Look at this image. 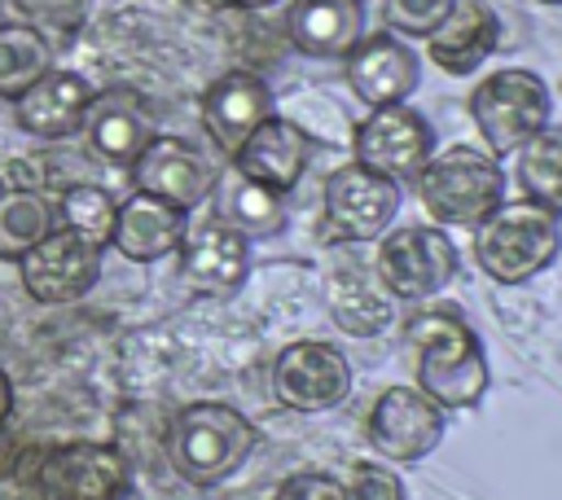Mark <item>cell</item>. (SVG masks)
I'll use <instances>...</instances> for the list:
<instances>
[{"mask_svg": "<svg viewBox=\"0 0 562 500\" xmlns=\"http://www.w3.org/2000/svg\"><path fill=\"white\" fill-rule=\"evenodd\" d=\"M272 500H347V491H342V482L334 474L299 469V474L281 478V487L272 491Z\"/></svg>", "mask_w": 562, "mask_h": 500, "instance_id": "obj_31", "label": "cell"}, {"mask_svg": "<svg viewBox=\"0 0 562 500\" xmlns=\"http://www.w3.org/2000/svg\"><path fill=\"white\" fill-rule=\"evenodd\" d=\"M461 272L457 246L439 224H400L378 237V281L391 298L422 303L448 289Z\"/></svg>", "mask_w": 562, "mask_h": 500, "instance_id": "obj_6", "label": "cell"}, {"mask_svg": "<svg viewBox=\"0 0 562 500\" xmlns=\"http://www.w3.org/2000/svg\"><path fill=\"white\" fill-rule=\"evenodd\" d=\"M285 35L303 57H347L364 39V0H294Z\"/></svg>", "mask_w": 562, "mask_h": 500, "instance_id": "obj_22", "label": "cell"}, {"mask_svg": "<svg viewBox=\"0 0 562 500\" xmlns=\"http://www.w3.org/2000/svg\"><path fill=\"white\" fill-rule=\"evenodd\" d=\"M307 158H312V136L294 123V118H281V114H268L241 145L237 154L228 158L233 171L259 189H272V193H290L303 171H307Z\"/></svg>", "mask_w": 562, "mask_h": 500, "instance_id": "obj_15", "label": "cell"}, {"mask_svg": "<svg viewBox=\"0 0 562 500\" xmlns=\"http://www.w3.org/2000/svg\"><path fill=\"white\" fill-rule=\"evenodd\" d=\"M400 184L360 162L329 171L325 180V219L342 241H378L400 215Z\"/></svg>", "mask_w": 562, "mask_h": 500, "instance_id": "obj_13", "label": "cell"}, {"mask_svg": "<svg viewBox=\"0 0 562 500\" xmlns=\"http://www.w3.org/2000/svg\"><path fill=\"white\" fill-rule=\"evenodd\" d=\"M127 175H132V189L154 193L180 211H198L202 202H211L220 184V171L198 145H189L184 136H162V132H154V140L136 154Z\"/></svg>", "mask_w": 562, "mask_h": 500, "instance_id": "obj_12", "label": "cell"}, {"mask_svg": "<svg viewBox=\"0 0 562 500\" xmlns=\"http://www.w3.org/2000/svg\"><path fill=\"white\" fill-rule=\"evenodd\" d=\"M180 272L198 294H237L250 276V241L241 232H233L228 224L211 219L184 232L180 241Z\"/></svg>", "mask_w": 562, "mask_h": 500, "instance_id": "obj_19", "label": "cell"}, {"mask_svg": "<svg viewBox=\"0 0 562 500\" xmlns=\"http://www.w3.org/2000/svg\"><path fill=\"white\" fill-rule=\"evenodd\" d=\"M184 232H189V211L132 189L114 211V228L105 246L119 250L127 263H158L180 250Z\"/></svg>", "mask_w": 562, "mask_h": 500, "instance_id": "obj_18", "label": "cell"}, {"mask_svg": "<svg viewBox=\"0 0 562 500\" xmlns=\"http://www.w3.org/2000/svg\"><path fill=\"white\" fill-rule=\"evenodd\" d=\"M53 228H57L53 197H44L35 184H0V259L4 263H18Z\"/></svg>", "mask_w": 562, "mask_h": 500, "instance_id": "obj_23", "label": "cell"}, {"mask_svg": "<svg viewBox=\"0 0 562 500\" xmlns=\"http://www.w3.org/2000/svg\"><path fill=\"white\" fill-rule=\"evenodd\" d=\"M53 211H57V228H70V232H79L83 241H92V246L105 250L110 228H114L119 197H114L110 189H101V184H66V189L57 193Z\"/></svg>", "mask_w": 562, "mask_h": 500, "instance_id": "obj_27", "label": "cell"}, {"mask_svg": "<svg viewBox=\"0 0 562 500\" xmlns=\"http://www.w3.org/2000/svg\"><path fill=\"white\" fill-rule=\"evenodd\" d=\"M272 114V88L255 70H224L202 92V127L211 145L233 158L237 145Z\"/></svg>", "mask_w": 562, "mask_h": 500, "instance_id": "obj_17", "label": "cell"}, {"mask_svg": "<svg viewBox=\"0 0 562 500\" xmlns=\"http://www.w3.org/2000/svg\"><path fill=\"white\" fill-rule=\"evenodd\" d=\"M334 320H338V329H347V333H356V338H369V333L386 329V320H391V298H386V289L373 294L369 285H351V307H347V303L334 307Z\"/></svg>", "mask_w": 562, "mask_h": 500, "instance_id": "obj_29", "label": "cell"}, {"mask_svg": "<svg viewBox=\"0 0 562 500\" xmlns=\"http://www.w3.org/2000/svg\"><path fill=\"white\" fill-rule=\"evenodd\" d=\"M224 4L246 9V13H259V9H272V4H281V0H224Z\"/></svg>", "mask_w": 562, "mask_h": 500, "instance_id": "obj_33", "label": "cell"}, {"mask_svg": "<svg viewBox=\"0 0 562 500\" xmlns=\"http://www.w3.org/2000/svg\"><path fill=\"white\" fill-rule=\"evenodd\" d=\"M83 136H88V149L101 162L127 171L136 162V154L154 140V123H149V110L140 105L136 92L110 88V92H97L92 96L88 118H83Z\"/></svg>", "mask_w": 562, "mask_h": 500, "instance_id": "obj_20", "label": "cell"}, {"mask_svg": "<svg viewBox=\"0 0 562 500\" xmlns=\"http://www.w3.org/2000/svg\"><path fill=\"white\" fill-rule=\"evenodd\" d=\"M562 254V215L514 197L474 228V259L496 285H527Z\"/></svg>", "mask_w": 562, "mask_h": 500, "instance_id": "obj_4", "label": "cell"}, {"mask_svg": "<svg viewBox=\"0 0 562 500\" xmlns=\"http://www.w3.org/2000/svg\"><path fill=\"white\" fill-rule=\"evenodd\" d=\"M501 48V22L483 0H457L452 13L426 35V57L443 75H474Z\"/></svg>", "mask_w": 562, "mask_h": 500, "instance_id": "obj_21", "label": "cell"}, {"mask_svg": "<svg viewBox=\"0 0 562 500\" xmlns=\"http://www.w3.org/2000/svg\"><path fill=\"white\" fill-rule=\"evenodd\" d=\"M9 412H13V382H9V373L0 368V425L9 421Z\"/></svg>", "mask_w": 562, "mask_h": 500, "instance_id": "obj_32", "label": "cell"}, {"mask_svg": "<svg viewBox=\"0 0 562 500\" xmlns=\"http://www.w3.org/2000/svg\"><path fill=\"white\" fill-rule=\"evenodd\" d=\"M452 4L457 0H382V18H386V31L426 39L452 13Z\"/></svg>", "mask_w": 562, "mask_h": 500, "instance_id": "obj_28", "label": "cell"}, {"mask_svg": "<svg viewBox=\"0 0 562 500\" xmlns=\"http://www.w3.org/2000/svg\"><path fill=\"white\" fill-rule=\"evenodd\" d=\"M132 487V465L114 443H57L35 469L40 500H123Z\"/></svg>", "mask_w": 562, "mask_h": 500, "instance_id": "obj_7", "label": "cell"}, {"mask_svg": "<svg viewBox=\"0 0 562 500\" xmlns=\"http://www.w3.org/2000/svg\"><path fill=\"white\" fill-rule=\"evenodd\" d=\"M347 83H351L356 101H364L369 110H378V105H404L417 92V83H422V57L395 31L364 35L347 53Z\"/></svg>", "mask_w": 562, "mask_h": 500, "instance_id": "obj_14", "label": "cell"}, {"mask_svg": "<svg viewBox=\"0 0 562 500\" xmlns=\"http://www.w3.org/2000/svg\"><path fill=\"white\" fill-rule=\"evenodd\" d=\"M514 158H518L514 162V180H518L522 197H531V202H540V206L562 215V132L544 127Z\"/></svg>", "mask_w": 562, "mask_h": 500, "instance_id": "obj_26", "label": "cell"}, {"mask_svg": "<svg viewBox=\"0 0 562 500\" xmlns=\"http://www.w3.org/2000/svg\"><path fill=\"white\" fill-rule=\"evenodd\" d=\"M422 211L439 228H479L505 202V171L487 149L448 145L426 158L413 175Z\"/></svg>", "mask_w": 562, "mask_h": 500, "instance_id": "obj_3", "label": "cell"}, {"mask_svg": "<svg viewBox=\"0 0 562 500\" xmlns=\"http://www.w3.org/2000/svg\"><path fill=\"white\" fill-rule=\"evenodd\" d=\"M470 118H474L487 154L505 158V154H518L531 136H540L549 127L553 96L536 70L505 66V70H492L487 79H479V88L470 92Z\"/></svg>", "mask_w": 562, "mask_h": 500, "instance_id": "obj_5", "label": "cell"}, {"mask_svg": "<svg viewBox=\"0 0 562 500\" xmlns=\"http://www.w3.org/2000/svg\"><path fill=\"white\" fill-rule=\"evenodd\" d=\"M18 281L22 289L44 303V307H66L79 303L97 289L101 281V246L83 241L70 228H53L40 246H31L18 259Z\"/></svg>", "mask_w": 562, "mask_h": 500, "instance_id": "obj_10", "label": "cell"}, {"mask_svg": "<svg viewBox=\"0 0 562 500\" xmlns=\"http://www.w3.org/2000/svg\"><path fill=\"white\" fill-rule=\"evenodd\" d=\"M342 491H347V500H408L400 474L386 465H373V461L351 465V478L342 482Z\"/></svg>", "mask_w": 562, "mask_h": 500, "instance_id": "obj_30", "label": "cell"}, {"mask_svg": "<svg viewBox=\"0 0 562 500\" xmlns=\"http://www.w3.org/2000/svg\"><path fill=\"white\" fill-rule=\"evenodd\" d=\"M92 96H97V88L79 70L53 66L48 75H40L13 101V123L26 136H40V140H66V136H79L83 132V118H88Z\"/></svg>", "mask_w": 562, "mask_h": 500, "instance_id": "obj_16", "label": "cell"}, {"mask_svg": "<svg viewBox=\"0 0 562 500\" xmlns=\"http://www.w3.org/2000/svg\"><path fill=\"white\" fill-rule=\"evenodd\" d=\"M255 443L259 434L246 412L220 399H193L167 425V465L189 487H220L246 465Z\"/></svg>", "mask_w": 562, "mask_h": 500, "instance_id": "obj_2", "label": "cell"}, {"mask_svg": "<svg viewBox=\"0 0 562 500\" xmlns=\"http://www.w3.org/2000/svg\"><path fill=\"white\" fill-rule=\"evenodd\" d=\"M430 154H435V132L408 101L369 110L351 132V162L391 175L395 184L413 180Z\"/></svg>", "mask_w": 562, "mask_h": 500, "instance_id": "obj_9", "label": "cell"}, {"mask_svg": "<svg viewBox=\"0 0 562 500\" xmlns=\"http://www.w3.org/2000/svg\"><path fill=\"white\" fill-rule=\"evenodd\" d=\"M48 70H53L48 35L31 22H0V96L18 101Z\"/></svg>", "mask_w": 562, "mask_h": 500, "instance_id": "obj_24", "label": "cell"}, {"mask_svg": "<svg viewBox=\"0 0 562 500\" xmlns=\"http://www.w3.org/2000/svg\"><path fill=\"white\" fill-rule=\"evenodd\" d=\"M443 430H448V412L430 404L417 386H386L364 417L369 447L391 465H413L430 456Z\"/></svg>", "mask_w": 562, "mask_h": 500, "instance_id": "obj_11", "label": "cell"}, {"mask_svg": "<svg viewBox=\"0 0 562 500\" xmlns=\"http://www.w3.org/2000/svg\"><path fill=\"white\" fill-rule=\"evenodd\" d=\"M220 224H228L233 232H241L246 241L259 237H277L285 228V197L272 189H259L250 180H241L233 171L228 189H224V206H220Z\"/></svg>", "mask_w": 562, "mask_h": 500, "instance_id": "obj_25", "label": "cell"}, {"mask_svg": "<svg viewBox=\"0 0 562 500\" xmlns=\"http://www.w3.org/2000/svg\"><path fill=\"white\" fill-rule=\"evenodd\" d=\"M540 4H562V0H540Z\"/></svg>", "mask_w": 562, "mask_h": 500, "instance_id": "obj_34", "label": "cell"}, {"mask_svg": "<svg viewBox=\"0 0 562 500\" xmlns=\"http://www.w3.org/2000/svg\"><path fill=\"white\" fill-rule=\"evenodd\" d=\"M351 395V360L321 342V338H299L277 351L272 360V399L290 412L316 417L338 408Z\"/></svg>", "mask_w": 562, "mask_h": 500, "instance_id": "obj_8", "label": "cell"}, {"mask_svg": "<svg viewBox=\"0 0 562 500\" xmlns=\"http://www.w3.org/2000/svg\"><path fill=\"white\" fill-rule=\"evenodd\" d=\"M413 386L443 412H470L492 390V364L479 333L452 307H426L408 320Z\"/></svg>", "mask_w": 562, "mask_h": 500, "instance_id": "obj_1", "label": "cell"}]
</instances>
